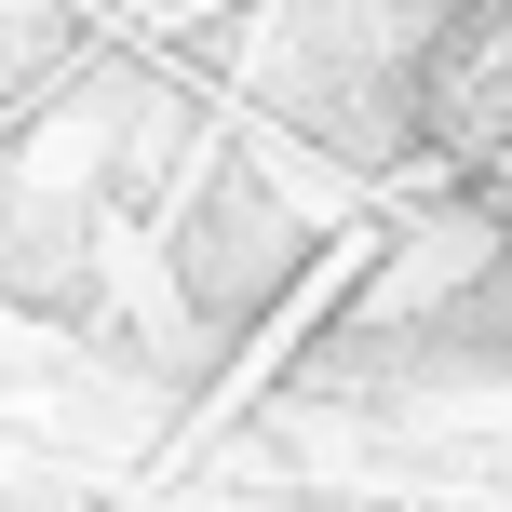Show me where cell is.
Wrapping results in <instances>:
<instances>
[{
	"label": "cell",
	"mask_w": 512,
	"mask_h": 512,
	"mask_svg": "<svg viewBox=\"0 0 512 512\" xmlns=\"http://www.w3.org/2000/svg\"><path fill=\"white\" fill-rule=\"evenodd\" d=\"M405 176L512 256V0H445L405 54Z\"/></svg>",
	"instance_id": "cell-1"
}]
</instances>
